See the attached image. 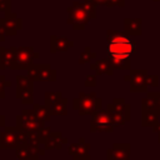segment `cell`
Here are the masks:
<instances>
[{"label": "cell", "mask_w": 160, "mask_h": 160, "mask_svg": "<svg viewBox=\"0 0 160 160\" xmlns=\"http://www.w3.org/2000/svg\"><path fill=\"white\" fill-rule=\"evenodd\" d=\"M96 5H104V6H124L125 0H92Z\"/></svg>", "instance_id": "cell-29"}, {"label": "cell", "mask_w": 160, "mask_h": 160, "mask_svg": "<svg viewBox=\"0 0 160 160\" xmlns=\"http://www.w3.org/2000/svg\"><path fill=\"white\" fill-rule=\"evenodd\" d=\"M18 142L15 140V135L12 132H8L2 130L0 132V150H8V149H16Z\"/></svg>", "instance_id": "cell-18"}, {"label": "cell", "mask_w": 160, "mask_h": 160, "mask_svg": "<svg viewBox=\"0 0 160 160\" xmlns=\"http://www.w3.org/2000/svg\"><path fill=\"white\" fill-rule=\"evenodd\" d=\"M91 70L95 71L96 75H109L111 76L114 74V68L111 65V61L109 60V58H104V59H100V60H96L95 62H92L90 65Z\"/></svg>", "instance_id": "cell-12"}, {"label": "cell", "mask_w": 160, "mask_h": 160, "mask_svg": "<svg viewBox=\"0 0 160 160\" xmlns=\"http://www.w3.org/2000/svg\"><path fill=\"white\" fill-rule=\"evenodd\" d=\"M50 134H51V128L50 126H44V128H41L39 130V138H40V142L42 145L46 142V140L49 139Z\"/></svg>", "instance_id": "cell-32"}, {"label": "cell", "mask_w": 160, "mask_h": 160, "mask_svg": "<svg viewBox=\"0 0 160 160\" xmlns=\"http://www.w3.org/2000/svg\"><path fill=\"white\" fill-rule=\"evenodd\" d=\"M76 151H78V142H74V144H70V145L68 146V152H69V155H71V156H74V155L76 154Z\"/></svg>", "instance_id": "cell-38"}, {"label": "cell", "mask_w": 160, "mask_h": 160, "mask_svg": "<svg viewBox=\"0 0 160 160\" xmlns=\"http://www.w3.org/2000/svg\"><path fill=\"white\" fill-rule=\"evenodd\" d=\"M95 6L96 4L92 0H84L82 2L75 1L70 8H68V24L72 25L75 30L85 29V25L90 21V19L96 18Z\"/></svg>", "instance_id": "cell-2"}, {"label": "cell", "mask_w": 160, "mask_h": 160, "mask_svg": "<svg viewBox=\"0 0 160 160\" xmlns=\"http://www.w3.org/2000/svg\"><path fill=\"white\" fill-rule=\"evenodd\" d=\"M28 132V142L31 145H39L40 142V138H39V131L38 130H32V131H26Z\"/></svg>", "instance_id": "cell-31"}, {"label": "cell", "mask_w": 160, "mask_h": 160, "mask_svg": "<svg viewBox=\"0 0 160 160\" xmlns=\"http://www.w3.org/2000/svg\"><path fill=\"white\" fill-rule=\"evenodd\" d=\"M15 156L18 160H32L31 151H30V144L29 142L19 144L15 149Z\"/></svg>", "instance_id": "cell-22"}, {"label": "cell", "mask_w": 160, "mask_h": 160, "mask_svg": "<svg viewBox=\"0 0 160 160\" xmlns=\"http://www.w3.org/2000/svg\"><path fill=\"white\" fill-rule=\"evenodd\" d=\"M84 85L86 88H95L96 86V75H86L85 78V81H84Z\"/></svg>", "instance_id": "cell-35"}, {"label": "cell", "mask_w": 160, "mask_h": 160, "mask_svg": "<svg viewBox=\"0 0 160 160\" xmlns=\"http://www.w3.org/2000/svg\"><path fill=\"white\" fill-rule=\"evenodd\" d=\"M16 89L34 88V81L28 75H16Z\"/></svg>", "instance_id": "cell-27"}, {"label": "cell", "mask_w": 160, "mask_h": 160, "mask_svg": "<svg viewBox=\"0 0 160 160\" xmlns=\"http://www.w3.org/2000/svg\"><path fill=\"white\" fill-rule=\"evenodd\" d=\"M32 109L35 110V112H36V115H38V118H40V119H42L44 121H50V119H51V111H50V109L46 106V105H39V104H32Z\"/></svg>", "instance_id": "cell-23"}, {"label": "cell", "mask_w": 160, "mask_h": 160, "mask_svg": "<svg viewBox=\"0 0 160 160\" xmlns=\"http://www.w3.org/2000/svg\"><path fill=\"white\" fill-rule=\"evenodd\" d=\"M62 144H68V139L66 138H62Z\"/></svg>", "instance_id": "cell-42"}, {"label": "cell", "mask_w": 160, "mask_h": 160, "mask_svg": "<svg viewBox=\"0 0 160 160\" xmlns=\"http://www.w3.org/2000/svg\"><path fill=\"white\" fill-rule=\"evenodd\" d=\"M0 24L4 26V29L6 31V35H10V36L16 35L18 30H20L22 28L21 19H19L16 16V14H12L10 11H8L6 12V16L0 20Z\"/></svg>", "instance_id": "cell-10"}, {"label": "cell", "mask_w": 160, "mask_h": 160, "mask_svg": "<svg viewBox=\"0 0 160 160\" xmlns=\"http://www.w3.org/2000/svg\"><path fill=\"white\" fill-rule=\"evenodd\" d=\"M5 39H6V31L4 26L0 24V41H5Z\"/></svg>", "instance_id": "cell-39"}, {"label": "cell", "mask_w": 160, "mask_h": 160, "mask_svg": "<svg viewBox=\"0 0 160 160\" xmlns=\"http://www.w3.org/2000/svg\"><path fill=\"white\" fill-rule=\"evenodd\" d=\"M5 120H6L5 115L0 114V126H1V128H5Z\"/></svg>", "instance_id": "cell-41"}, {"label": "cell", "mask_w": 160, "mask_h": 160, "mask_svg": "<svg viewBox=\"0 0 160 160\" xmlns=\"http://www.w3.org/2000/svg\"><path fill=\"white\" fill-rule=\"evenodd\" d=\"M15 135V140H16V142H18V145L19 144H24V142H28V132L26 131H24V130H16V132L14 134Z\"/></svg>", "instance_id": "cell-33"}, {"label": "cell", "mask_w": 160, "mask_h": 160, "mask_svg": "<svg viewBox=\"0 0 160 160\" xmlns=\"http://www.w3.org/2000/svg\"><path fill=\"white\" fill-rule=\"evenodd\" d=\"M11 86V81L6 80L5 75H0V99H5L6 94H5V88H10Z\"/></svg>", "instance_id": "cell-30"}, {"label": "cell", "mask_w": 160, "mask_h": 160, "mask_svg": "<svg viewBox=\"0 0 160 160\" xmlns=\"http://www.w3.org/2000/svg\"><path fill=\"white\" fill-rule=\"evenodd\" d=\"M39 58V54L34 50L32 46H20L15 48V59L12 62L11 69L19 70V69H28L30 65L34 64V60Z\"/></svg>", "instance_id": "cell-5"}, {"label": "cell", "mask_w": 160, "mask_h": 160, "mask_svg": "<svg viewBox=\"0 0 160 160\" xmlns=\"http://www.w3.org/2000/svg\"><path fill=\"white\" fill-rule=\"evenodd\" d=\"M90 149H91V145L88 144L84 138H80L78 141V151L72 156V159L74 160H91Z\"/></svg>", "instance_id": "cell-16"}, {"label": "cell", "mask_w": 160, "mask_h": 160, "mask_svg": "<svg viewBox=\"0 0 160 160\" xmlns=\"http://www.w3.org/2000/svg\"><path fill=\"white\" fill-rule=\"evenodd\" d=\"M158 142H159V144H160V132H159V134H158Z\"/></svg>", "instance_id": "cell-43"}, {"label": "cell", "mask_w": 160, "mask_h": 160, "mask_svg": "<svg viewBox=\"0 0 160 160\" xmlns=\"http://www.w3.org/2000/svg\"><path fill=\"white\" fill-rule=\"evenodd\" d=\"M131 145L129 142H115L111 149L106 151V159L109 160H130Z\"/></svg>", "instance_id": "cell-9"}, {"label": "cell", "mask_w": 160, "mask_h": 160, "mask_svg": "<svg viewBox=\"0 0 160 160\" xmlns=\"http://www.w3.org/2000/svg\"><path fill=\"white\" fill-rule=\"evenodd\" d=\"M15 59V46L4 48L0 46V69H11Z\"/></svg>", "instance_id": "cell-13"}, {"label": "cell", "mask_w": 160, "mask_h": 160, "mask_svg": "<svg viewBox=\"0 0 160 160\" xmlns=\"http://www.w3.org/2000/svg\"><path fill=\"white\" fill-rule=\"evenodd\" d=\"M112 108L116 112H119L120 115H122L126 121H129L131 119V106L130 104H128L125 101V99L122 98H114L112 99Z\"/></svg>", "instance_id": "cell-14"}, {"label": "cell", "mask_w": 160, "mask_h": 160, "mask_svg": "<svg viewBox=\"0 0 160 160\" xmlns=\"http://www.w3.org/2000/svg\"><path fill=\"white\" fill-rule=\"evenodd\" d=\"M102 106V101L96 96L95 92L85 94L80 92L78 98L72 99V108L79 112V115H91L96 110H100Z\"/></svg>", "instance_id": "cell-3"}, {"label": "cell", "mask_w": 160, "mask_h": 160, "mask_svg": "<svg viewBox=\"0 0 160 160\" xmlns=\"http://www.w3.org/2000/svg\"><path fill=\"white\" fill-rule=\"evenodd\" d=\"M160 114L155 110L150 109H141V126H150L152 128L159 121Z\"/></svg>", "instance_id": "cell-17"}, {"label": "cell", "mask_w": 160, "mask_h": 160, "mask_svg": "<svg viewBox=\"0 0 160 160\" xmlns=\"http://www.w3.org/2000/svg\"><path fill=\"white\" fill-rule=\"evenodd\" d=\"M148 70L145 69H138V70H130L128 75L124 76L125 81H130V91L131 92H146L148 91Z\"/></svg>", "instance_id": "cell-8"}, {"label": "cell", "mask_w": 160, "mask_h": 160, "mask_svg": "<svg viewBox=\"0 0 160 160\" xmlns=\"http://www.w3.org/2000/svg\"><path fill=\"white\" fill-rule=\"evenodd\" d=\"M96 59V52L91 51V49L89 46H86L84 49V51L81 52L80 58H79V64H86V62H90L91 60H95Z\"/></svg>", "instance_id": "cell-28"}, {"label": "cell", "mask_w": 160, "mask_h": 160, "mask_svg": "<svg viewBox=\"0 0 160 160\" xmlns=\"http://www.w3.org/2000/svg\"><path fill=\"white\" fill-rule=\"evenodd\" d=\"M66 104H68V99H66V98H60V99H58L56 102L50 108L51 115H52V116H65V115H68Z\"/></svg>", "instance_id": "cell-21"}, {"label": "cell", "mask_w": 160, "mask_h": 160, "mask_svg": "<svg viewBox=\"0 0 160 160\" xmlns=\"http://www.w3.org/2000/svg\"><path fill=\"white\" fill-rule=\"evenodd\" d=\"M45 122L42 119L38 118L35 110L30 109H22L20 115H16V128L19 130L24 131H32V130H40L45 126Z\"/></svg>", "instance_id": "cell-4"}, {"label": "cell", "mask_w": 160, "mask_h": 160, "mask_svg": "<svg viewBox=\"0 0 160 160\" xmlns=\"http://www.w3.org/2000/svg\"><path fill=\"white\" fill-rule=\"evenodd\" d=\"M106 160H109V159H106Z\"/></svg>", "instance_id": "cell-45"}, {"label": "cell", "mask_w": 160, "mask_h": 160, "mask_svg": "<svg viewBox=\"0 0 160 160\" xmlns=\"http://www.w3.org/2000/svg\"><path fill=\"white\" fill-rule=\"evenodd\" d=\"M109 60L111 61V65L115 70H130V66H131V61L130 59H110Z\"/></svg>", "instance_id": "cell-25"}, {"label": "cell", "mask_w": 160, "mask_h": 160, "mask_svg": "<svg viewBox=\"0 0 160 160\" xmlns=\"http://www.w3.org/2000/svg\"><path fill=\"white\" fill-rule=\"evenodd\" d=\"M114 125L108 110H96L91 114L90 131L91 132H112Z\"/></svg>", "instance_id": "cell-6"}, {"label": "cell", "mask_w": 160, "mask_h": 160, "mask_svg": "<svg viewBox=\"0 0 160 160\" xmlns=\"http://www.w3.org/2000/svg\"><path fill=\"white\" fill-rule=\"evenodd\" d=\"M124 31L130 36L141 35V19H125Z\"/></svg>", "instance_id": "cell-15"}, {"label": "cell", "mask_w": 160, "mask_h": 160, "mask_svg": "<svg viewBox=\"0 0 160 160\" xmlns=\"http://www.w3.org/2000/svg\"><path fill=\"white\" fill-rule=\"evenodd\" d=\"M16 98L21 100L22 105H32L34 104V88L16 89Z\"/></svg>", "instance_id": "cell-20"}, {"label": "cell", "mask_w": 160, "mask_h": 160, "mask_svg": "<svg viewBox=\"0 0 160 160\" xmlns=\"http://www.w3.org/2000/svg\"><path fill=\"white\" fill-rule=\"evenodd\" d=\"M152 131H154V132H156V134H159V132H160V121H158V122L152 126Z\"/></svg>", "instance_id": "cell-40"}, {"label": "cell", "mask_w": 160, "mask_h": 160, "mask_svg": "<svg viewBox=\"0 0 160 160\" xmlns=\"http://www.w3.org/2000/svg\"><path fill=\"white\" fill-rule=\"evenodd\" d=\"M10 4H11V0H0V10L5 12L10 11V6H11Z\"/></svg>", "instance_id": "cell-36"}, {"label": "cell", "mask_w": 160, "mask_h": 160, "mask_svg": "<svg viewBox=\"0 0 160 160\" xmlns=\"http://www.w3.org/2000/svg\"><path fill=\"white\" fill-rule=\"evenodd\" d=\"M46 150H60L62 146V134L61 131H51L49 139L44 144Z\"/></svg>", "instance_id": "cell-19"}, {"label": "cell", "mask_w": 160, "mask_h": 160, "mask_svg": "<svg viewBox=\"0 0 160 160\" xmlns=\"http://www.w3.org/2000/svg\"><path fill=\"white\" fill-rule=\"evenodd\" d=\"M106 54L110 59H130L136 52V41L125 31L108 30Z\"/></svg>", "instance_id": "cell-1"}, {"label": "cell", "mask_w": 160, "mask_h": 160, "mask_svg": "<svg viewBox=\"0 0 160 160\" xmlns=\"http://www.w3.org/2000/svg\"><path fill=\"white\" fill-rule=\"evenodd\" d=\"M106 110H108L109 114H110V118H111V121H112V125H114V126H120V125H124V124L126 122V119H125L122 115H120L119 112H116V111L114 110L111 102H109V104L106 105Z\"/></svg>", "instance_id": "cell-24"}, {"label": "cell", "mask_w": 160, "mask_h": 160, "mask_svg": "<svg viewBox=\"0 0 160 160\" xmlns=\"http://www.w3.org/2000/svg\"><path fill=\"white\" fill-rule=\"evenodd\" d=\"M146 84H148V88H158L159 86V76L158 75H148Z\"/></svg>", "instance_id": "cell-34"}, {"label": "cell", "mask_w": 160, "mask_h": 160, "mask_svg": "<svg viewBox=\"0 0 160 160\" xmlns=\"http://www.w3.org/2000/svg\"><path fill=\"white\" fill-rule=\"evenodd\" d=\"M60 98H62V92L61 91H46L45 94H44V100H45V105L50 109L55 102H56V100L58 99H60Z\"/></svg>", "instance_id": "cell-26"}, {"label": "cell", "mask_w": 160, "mask_h": 160, "mask_svg": "<svg viewBox=\"0 0 160 160\" xmlns=\"http://www.w3.org/2000/svg\"><path fill=\"white\" fill-rule=\"evenodd\" d=\"M72 46H74V41L69 40L66 36L52 35L50 38V51L52 54L59 52V51H68Z\"/></svg>", "instance_id": "cell-11"}, {"label": "cell", "mask_w": 160, "mask_h": 160, "mask_svg": "<svg viewBox=\"0 0 160 160\" xmlns=\"http://www.w3.org/2000/svg\"><path fill=\"white\" fill-rule=\"evenodd\" d=\"M146 95L154 98V99L158 101V105H159V114H160V91H146Z\"/></svg>", "instance_id": "cell-37"}, {"label": "cell", "mask_w": 160, "mask_h": 160, "mask_svg": "<svg viewBox=\"0 0 160 160\" xmlns=\"http://www.w3.org/2000/svg\"><path fill=\"white\" fill-rule=\"evenodd\" d=\"M28 76L32 81H55L56 70L49 64H32L28 69Z\"/></svg>", "instance_id": "cell-7"}, {"label": "cell", "mask_w": 160, "mask_h": 160, "mask_svg": "<svg viewBox=\"0 0 160 160\" xmlns=\"http://www.w3.org/2000/svg\"><path fill=\"white\" fill-rule=\"evenodd\" d=\"M154 1H160V0H154Z\"/></svg>", "instance_id": "cell-44"}]
</instances>
